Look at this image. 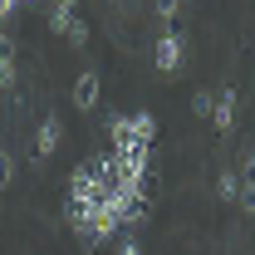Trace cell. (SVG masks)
Returning <instances> with one entry per match:
<instances>
[{
  "mask_svg": "<svg viewBox=\"0 0 255 255\" xmlns=\"http://www.w3.org/2000/svg\"><path fill=\"white\" fill-rule=\"evenodd\" d=\"M157 69H162V74H177V69H182V34H177V30H162L157 34Z\"/></svg>",
  "mask_w": 255,
  "mask_h": 255,
  "instance_id": "cell-1",
  "label": "cell"
},
{
  "mask_svg": "<svg viewBox=\"0 0 255 255\" xmlns=\"http://www.w3.org/2000/svg\"><path fill=\"white\" fill-rule=\"evenodd\" d=\"M59 142H64V123H59V113H44V123H39V137H34V157H49Z\"/></svg>",
  "mask_w": 255,
  "mask_h": 255,
  "instance_id": "cell-2",
  "label": "cell"
},
{
  "mask_svg": "<svg viewBox=\"0 0 255 255\" xmlns=\"http://www.w3.org/2000/svg\"><path fill=\"white\" fill-rule=\"evenodd\" d=\"M98 89H103V74H98V69H84V74L74 79V103H79V108H98Z\"/></svg>",
  "mask_w": 255,
  "mask_h": 255,
  "instance_id": "cell-3",
  "label": "cell"
},
{
  "mask_svg": "<svg viewBox=\"0 0 255 255\" xmlns=\"http://www.w3.org/2000/svg\"><path fill=\"white\" fill-rule=\"evenodd\" d=\"M152 132H157L152 113H132V118H128V142H137V147H152Z\"/></svg>",
  "mask_w": 255,
  "mask_h": 255,
  "instance_id": "cell-4",
  "label": "cell"
},
{
  "mask_svg": "<svg viewBox=\"0 0 255 255\" xmlns=\"http://www.w3.org/2000/svg\"><path fill=\"white\" fill-rule=\"evenodd\" d=\"M211 118H216V128H221V132H231V128H236V94H231V89H226V94H216Z\"/></svg>",
  "mask_w": 255,
  "mask_h": 255,
  "instance_id": "cell-5",
  "label": "cell"
},
{
  "mask_svg": "<svg viewBox=\"0 0 255 255\" xmlns=\"http://www.w3.org/2000/svg\"><path fill=\"white\" fill-rule=\"evenodd\" d=\"M15 84V59H10V39L0 34V89H10Z\"/></svg>",
  "mask_w": 255,
  "mask_h": 255,
  "instance_id": "cell-6",
  "label": "cell"
},
{
  "mask_svg": "<svg viewBox=\"0 0 255 255\" xmlns=\"http://www.w3.org/2000/svg\"><path fill=\"white\" fill-rule=\"evenodd\" d=\"M216 196H221V201H236V196H241V172H221V182H216Z\"/></svg>",
  "mask_w": 255,
  "mask_h": 255,
  "instance_id": "cell-7",
  "label": "cell"
},
{
  "mask_svg": "<svg viewBox=\"0 0 255 255\" xmlns=\"http://www.w3.org/2000/svg\"><path fill=\"white\" fill-rule=\"evenodd\" d=\"M236 201L255 216V177H246V172H241V196H236Z\"/></svg>",
  "mask_w": 255,
  "mask_h": 255,
  "instance_id": "cell-8",
  "label": "cell"
},
{
  "mask_svg": "<svg viewBox=\"0 0 255 255\" xmlns=\"http://www.w3.org/2000/svg\"><path fill=\"white\" fill-rule=\"evenodd\" d=\"M64 39H69L74 49H79V44H89V25H84V20H69V30H64Z\"/></svg>",
  "mask_w": 255,
  "mask_h": 255,
  "instance_id": "cell-9",
  "label": "cell"
},
{
  "mask_svg": "<svg viewBox=\"0 0 255 255\" xmlns=\"http://www.w3.org/2000/svg\"><path fill=\"white\" fill-rule=\"evenodd\" d=\"M10 182H15V157L0 147V187H10Z\"/></svg>",
  "mask_w": 255,
  "mask_h": 255,
  "instance_id": "cell-10",
  "label": "cell"
},
{
  "mask_svg": "<svg viewBox=\"0 0 255 255\" xmlns=\"http://www.w3.org/2000/svg\"><path fill=\"white\" fill-rule=\"evenodd\" d=\"M211 108H216V94H196L191 98V113H196V118H206Z\"/></svg>",
  "mask_w": 255,
  "mask_h": 255,
  "instance_id": "cell-11",
  "label": "cell"
},
{
  "mask_svg": "<svg viewBox=\"0 0 255 255\" xmlns=\"http://www.w3.org/2000/svg\"><path fill=\"white\" fill-rule=\"evenodd\" d=\"M157 10H162V20H177V10H182V0H157Z\"/></svg>",
  "mask_w": 255,
  "mask_h": 255,
  "instance_id": "cell-12",
  "label": "cell"
},
{
  "mask_svg": "<svg viewBox=\"0 0 255 255\" xmlns=\"http://www.w3.org/2000/svg\"><path fill=\"white\" fill-rule=\"evenodd\" d=\"M118 255H142V246H137V241H123V246H118Z\"/></svg>",
  "mask_w": 255,
  "mask_h": 255,
  "instance_id": "cell-13",
  "label": "cell"
},
{
  "mask_svg": "<svg viewBox=\"0 0 255 255\" xmlns=\"http://www.w3.org/2000/svg\"><path fill=\"white\" fill-rule=\"evenodd\" d=\"M246 177H255V142H251V152H246Z\"/></svg>",
  "mask_w": 255,
  "mask_h": 255,
  "instance_id": "cell-14",
  "label": "cell"
}]
</instances>
